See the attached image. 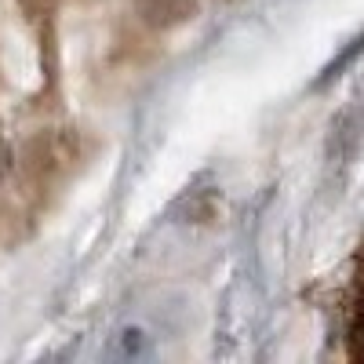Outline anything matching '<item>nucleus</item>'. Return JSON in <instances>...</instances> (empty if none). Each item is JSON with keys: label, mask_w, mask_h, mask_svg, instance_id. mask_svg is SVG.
<instances>
[{"label": "nucleus", "mask_w": 364, "mask_h": 364, "mask_svg": "<svg viewBox=\"0 0 364 364\" xmlns=\"http://www.w3.org/2000/svg\"><path fill=\"white\" fill-rule=\"evenodd\" d=\"M193 0H139V8L149 22H175V18H186Z\"/></svg>", "instance_id": "1"}, {"label": "nucleus", "mask_w": 364, "mask_h": 364, "mask_svg": "<svg viewBox=\"0 0 364 364\" xmlns=\"http://www.w3.org/2000/svg\"><path fill=\"white\" fill-rule=\"evenodd\" d=\"M350 357L353 360H364V299H360V306L350 321Z\"/></svg>", "instance_id": "2"}, {"label": "nucleus", "mask_w": 364, "mask_h": 364, "mask_svg": "<svg viewBox=\"0 0 364 364\" xmlns=\"http://www.w3.org/2000/svg\"><path fill=\"white\" fill-rule=\"evenodd\" d=\"M4 161H8V154H4V146H0V171H4Z\"/></svg>", "instance_id": "3"}]
</instances>
